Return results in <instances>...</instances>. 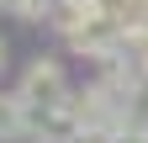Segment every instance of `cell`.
<instances>
[{
	"label": "cell",
	"instance_id": "cell-1",
	"mask_svg": "<svg viewBox=\"0 0 148 143\" xmlns=\"http://www.w3.org/2000/svg\"><path fill=\"white\" fill-rule=\"evenodd\" d=\"M16 96H21L27 111H48V106H64L69 101V85H64V69L53 58H32L21 85H16Z\"/></svg>",
	"mask_w": 148,
	"mask_h": 143
},
{
	"label": "cell",
	"instance_id": "cell-2",
	"mask_svg": "<svg viewBox=\"0 0 148 143\" xmlns=\"http://www.w3.org/2000/svg\"><path fill=\"white\" fill-rule=\"evenodd\" d=\"M53 21H58L64 37H79L85 27L106 21V6H101V0H58V6H53Z\"/></svg>",
	"mask_w": 148,
	"mask_h": 143
},
{
	"label": "cell",
	"instance_id": "cell-3",
	"mask_svg": "<svg viewBox=\"0 0 148 143\" xmlns=\"http://www.w3.org/2000/svg\"><path fill=\"white\" fill-rule=\"evenodd\" d=\"M32 133V111L21 106V96H0V143H16V138H27Z\"/></svg>",
	"mask_w": 148,
	"mask_h": 143
},
{
	"label": "cell",
	"instance_id": "cell-4",
	"mask_svg": "<svg viewBox=\"0 0 148 143\" xmlns=\"http://www.w3.org/2000/svg\"><path fill=\"white\" fill-rule=\"evenodd\" d=\"M116 143H148V122H132V127H122Z\"/></svg>",
	"mask_w": 148,
	"mask_h": 143
},
{
	"label": "cell",
	"instance_id": "cell-5",
	"mask_svg": "<svg viewBox=\"0 0 148 143\" xmlns=\"http://www.w3.org/2000/svg\"><path fill=\"white\" fill-rule=\"evenodd\" d=\"M74 143H116V133H79Z\"/></svg>",
	"mask_w": 148,
	"mask_h": 143
},
{
	"label": "cell",
	"instance_id": "cell-6",
	"mask_svg": "<svg viewBox=\"0 0 148 143\" xmlns=\"http://www.w3.org/2000/svg\"><path fill=\"white\" fill-rule=\"evenodd\" d=\"M0 69H5V43H0Z\"/></svg>",
	"mask_w": 148,
	"mask_h": 143
},
{
	"label": "cell",
	"instance_id": "cell-7",
	"mask_svg": "<svg viewBox=\"0 0 148 143\" xmlns=\"http://www.w3.org/2000/svg\"><path fill=\"white\" fill-rule=\"evenodd\" d=\"M0 6H5V11H11V6H16V0H0Z\"/></svg>",
	"mask_w": 148,
	"mask_h": 143
}]
</instances>
